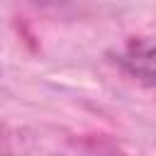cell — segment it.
<instances>
[{
	"label": "cell",
	"instance_id": "6da1fadb",
	"mask_svg": "<svg viewBox=\"0 0 156 156\" xmlns=\"http://www.w3.org/2000/svg\"><path fill=\"white\" fill-rule=\"evenodd\" d=\"M119 63L136 78H141L146 85L154 83V44L151 39H132L127 49L119 56Z\"/></svg>",
	"mask_w": 156,
	"mask_h": 156
}]
</instances>
